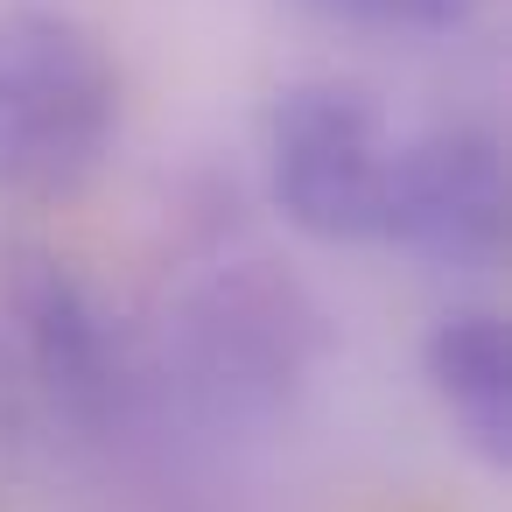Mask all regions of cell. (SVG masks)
<instances>
[{
    "mask_svg": "<svg viewBox=\"0 0 512 512\" xmlns=\"http://www.w3.org/2000/svg\"><path fill=\"white\" fill-rule=\"evenodd\" d=\"M0 316H8L29 372L43 393L71 414H106L120 386V351L113 323L99 316L92 288L71 274V260L29 232L0 239Z\"/></svg>",
    "mask_w": 512,
    "mask_h": 512,
    "instance_id": "obj_5",
    "label": "cell"
},
{
    "mask_svg": "<svg viewBox=\"0 0 512 512\" xmlns=\"http://www.w3.org/2000/svg\"><path fill=\"white\" fill-rule=\"evenodd\" d=\"M393 127L351 78H302L267 113V190L274 211L316 246L379 239Z\"/></svg>",
    "mask_w": 512,
    "mask_h": 512,
    "instance_id": "obj_2",
    "label": "cell"
},
{
    "mask_svg": "<svg viewBox=\"0 0 512 512\" xmlns=\"http://www.w3.org/2000/svg\"><path fill=\"white\" fill-rule=\"evenodd\" d=\"M421 372H428L435 400L456 414V428L470 435V449L484 463H505L512 456V337H505V316L449 309L421 344Z\"/></svg>",
    "mask_w": 512,
    "mask_h": 512,
    "instance_id": "obj_6",
    "label": "cell"
},
{
    "mask_svg": "<svg viewBox=\"0 0 512 512\" xmlns=\"http://www.w3.org/2000/svg\"><path fill=\"white\" fill-rule=\"evenodd\" d=\"M302 8L351 22V29H407V36H442L456 29L477 0H302Z\"/></svg>",
    "mask_w": 512,
    "mask_h": 512,
    "instance_id": "obj_7",
    "label": "cell"
},
{
    "mask_svg": "<svg viewBox=\"0 0 512 512\" xmlns=\"http://www.w3.org/2000/svg\"><path fill=\"white\" fill-rule=\"evenodd\" d=\"M379 239L428 267H491L505 253V155L484 127L393 141Z\"/></svg>",
    "mask_w": 512,
    "mask_h": 512,
    "instance_id": "obj_4",
    "label": "cell"
},
{
    "mask_svg": "<svg viewBox=\"0 0 512 512\" xmlns=\"http://www.w3.org/2000/svg\"><path fill=\"white\" fill-rule=\"evenodd\" d=\"M330 351L316 295L274 260L218 267L183 302V365L218 414H274Z\"/></svg>",
    "mask_w": 512,
    "mask_h": 512,
    "instance_id": "obj_3",
    "label": "cell"
},
{
    "mask_svg": "<svg viewBox=\"0 0 512 512\" xmlns=\"http://www.w3.org/2000/svg\"><path fill=\"white\" fill-rule=\"evenodd\" d=\"M0 407H8V344H0Z\"/></svg>",
    "mask_w": 512,
    "mask_h": 512,
    "instance_id": "obj_8",
    "label": "cell"
},
{
    "mask_svg": "<svg viewBox=\"0 0 512 512\" xmlns=\"http://www.w3.org/2000/svg\"><path fill=\"white\" fill-rule=\"evenodd\" d=\"M120 134V64L64 8L0 15V197H78Z\"/></svg>",
    "mask_w": 512,
    "mask_h": 512,
    "instance_id": "obj_1",
    "label": "cell"
}]
</instances>
